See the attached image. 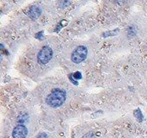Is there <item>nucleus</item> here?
Instances as JSON below:
<instances>
[{"instance_id":"nucleus-3","label":"nucleus","mask_w":147,"mask_h":138,"mask_svg":"<svg viewBox=\"0 0 147 138\" xmlns=\"http://www.w3.org/2000/svg\"><path fill=\"white\" fill-rule=\"evenodd\" d=\"M53 56V50L49 46H44L37 54V60L40 64H47Z\"/></svg>"},{"instance_id":"nucleus-9","label":"nucleus","mask_w":147,"mask_h":138,"mask_svg":"<svg viewBox=\"0 0 147 138\" xmlns=\"http://www.w3.org/2000/svg\"><path fill=\"white\" fill-rule=\"evenodd\" d=\"M37 138H48V135H47V134H45V133H41V134L37 136Z\"/></svg>"},{"instance_id":"nucleus-10","label":"nucleus","mask_w":147,"mask_h":138,"mask_svg":"<svg viewBox=\"0 0 147 138\" xmlns=\"http://www.w3.org/2000/svg\"><path fill=\"white\" fill-rule=\"evenodd\" d=\"M43 35V32L42 31H41V32H39V33H37L35 36H36V38H37V39H42V36Z\"/></svg>"},{"instance_id":"nucleus-6","label":"nucleus","mask_w":147,"mask_h":138,"mask_svg":"<svg viewBox=\"0 0 147 138\" xmlns=\"http://www.w3.org/2000/svg\"><path fill=\"white\" fill-rule=\"evenodd\" d=\"M134 115H135V117H137V119H138L139 122H141V121L143 120V115H142L141 111H140L139 109H137V110L134 111Z\"/></svg>"},{"instance_id":"nucleus-7","label":"nucleus","mask_w":147,"mask_h":138,"mask_svg":"<svg viewBox=\"0 0 147 138\" xmlns=\"http://www.w3.org/2000/svg\"><path fill=\"white\" fill-rule=\"evenodd\" d=\"M73 77H74V78H76V80H81V79L82 78V74H81L80 72H76V73H75V74H73Z\"/></svg>"},{"instance_id":"nucleus-5","label":"nucleus","mask_w":147,"mask_h":138,"mask_svg":"<svg viewBox=\"0 0 147 138\" xmlns=\"http://www.w3.org/2000/svg\"><path fill=\"white\" fill-rule=\"evenodd\" d=\"M41 13H42V10L37 5H33L30 8L28 15L32 20H36V18L40 17Z\"/></svg>"},{"instance_id":"nucleus-8","label":"nucleus","mask_w":147,"mask_h":138,"mask_svg":"<svg viewBox=\"0 0 147 138\" xmlns=\"http://www.w3.org/2000/svg\"><path fill=\"white\" fill-rule=\"evenodd\" d=\"M69 79L71 80V81L73 82V84H75V85H78V82L76 80H75L73 79V74H69Z\"/></svg>"},{"instance_id":"nucleus-4","label":"nucleus","mask_w":147,"mask_h":138,"mask_svg":"<svg viewBox=\"0 0 147 138\" xmlns=\"http://www.w3.org/2000/svg\"><path fill=\"white\" fill-rule=\"evenodd\" d=\"M27 135H28V129L23 124H19L16 126L12 131L13 138H26Z\"/></svg>"},{"instance_id":"nucleus-2","label":"nucleus","mask_w":147,"mask_h":138,"mask_svg":"<svg viewBox=\"0 0 147 138\" xmlns=\"http://www.w3.org/2000/svg\"><path fill=\"white\" fill-rule=\"evenodd\" d=\"M88 55V48L85 46H79L77 47L71 55V60L74 63L78 64L82 62Z\"/></svg>"},{"instance_id":"nucleus-1","label":"nucleus","mask_w":147,"mask_h":138,"mask_svg":"<svg viewBox=\"0 0 147 138\" xmlns=\"http://www.w3.org/2000/svg\"><path fill=\"white\" fill-rule=\"evenodd\" d=\"M66 96L67 94L64 90L60 89V88H55L48 95L46 98V103L50 107H53V108L60 107L65 102Z\"/></svg>"}]
</instances>
